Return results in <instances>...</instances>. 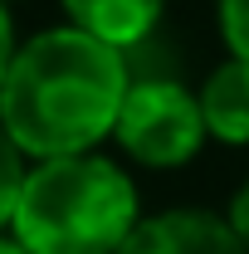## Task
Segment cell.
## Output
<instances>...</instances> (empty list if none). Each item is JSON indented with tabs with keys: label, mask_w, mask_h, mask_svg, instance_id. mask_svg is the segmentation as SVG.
<instances>
[{
	"label": "cell",
	"mask_w": 249,
	"mask_h": 254,
	"mask_svg": "<svg viewBox=\"0 0 249 254\" xmlns=\"http://www.w3.org/2000/svg\"><path fill=\"white\" fill-rule=\"evenodd\" d=\"M132 73L103 39L54 25L15 49L0 78V127L30 161L83 157L113 142Z\"/></svg>",
	"instance_id": "6da1fadb"
},
{
	"label": "cell",
	"mask_w": 249,
	"mask_h": 254,
	"mask_svg": "<svg viewBox=\"0 0 249 254\" xmlns=\"http://www.w3.org/2000/svg\"><path fill=\"white\" fill-rule=\"evenodd\" d=\"M137 220L142 200L123 161L83 152L30 166L10 235L25 254H118Z\"/></svg>",
	"instance_id": "7a4b0ae2"
},
{
	"label": "cell",
	"mask_w": 249,
	"mask_h": 254,
	"mask_svg": "<svg viewBox=\"0 0 249 254\" xmlns=\"http://www.w3.org/2000/svg\"><path fill=\"white\" fill-rule=\"evenodd\" d=\"M113 142L123 147V157H132L137 166H152V171L186 166L210 142L205 118H200V98L176 78H132Z\"/></svg>",
	"instance_id": "3957f363"
},
{
	"label": "cell",
	"mask_w": 249,
	"mask_h": 254,
	"mask_svg": "<svg viewBox=\"0 0 249 254\" xmlns=\"http://www.w3.org/2000/svg\"><path fill=\"white\" fill-rule=\"evenodd\" d=\"M118 254H249L240 235L215 210H161L142 215Z\"/></svg>",
	"instance_id": "277c9868"
},
{
	"label": "cell",
	"mask_w": 249,
	"mask_h": 254,
	"mask_svg": "<svg viewBox=\"0 0 249 254\" xmlns=\"http://www.w3.org/2000/svg\"><path fill=\"white\" fill-rule=\"evenodd\" d=\"M59 5L73 30L103 39L118 54L137 49L161 25V10H166V0H59Z\"/></svg>",
	"instance_id": "5b68a950"
},
{
	"label": "cell",
	"mask_w": 249,
	"mask_h": 254,
	"mask_svg": "<svg viewBox=\"0 0 249 254\" xmlns=\"http://www.w3.org/2000/svg\"><path fill=\"white\" fill-rule=\"evenodd\" d=\"M200 118H205V132L215 142H230V147H245L249 142V64L245 59H225L205 73L200 83Z\"/></svg>",
	"instance_id": "8992f818"
},
{
	"label": "cell",
	"mask_w": 249,
	"mask_h": 254,
	"mask_svg": "<svg viewBox=\"0 0 249 254\" xmlns=\"http://www.w3.org/2000/svg\"><path fill=\"white\" fill-rule=\"evenodd\" d=\"M34 161L20 152V142L0 127V235L15 225V210H20V195H25V181H30Z\"/></svg>",
	"instance_id": "52a82bcc"
},
{
	"label": "cell",
	"mask_w": 249,
	"mask_h": 254,
	"mask_svg": "<svg viewBox=\"0 0 249 254\" xmlns=\"http://www.w3.org/2000/svg\"><path fill=\"white\" fill-rule=\"evenodd\" d=\"M215 25H220L230 59L249 64V0H215Z\"/></svg>",
	"instance_id": "ba28073f"
},
{
	"label": "cell",
	"mask_w": 249,
	"mask_h": 254,
	"mask_svg": "<svg viewBox=\"0 0 249 254\" xmlns=\"http://www.w3.org/2000/svg\"><path fill=\"white\" fill-rule=\"evenodd\" d=\"M225 220H230V230L240 235V245L249 250V181L240 190H235V200H230V210H225Z\"/></svg>",
	"instance_id": "9c48e42d"
},
{
	"label": "cell",
	"mask_w": 249,
	"mask_h": 254,
	"mask_svg": "<svg viewBox=\"0 0 249 254\" xmlns=\"http://www.w3.org/2000/svg\"><path fill=\"white\" fill-rule=\"evenodd\" d=\"M15 49H20V39H15V20H10V5L0 0V78H5V68L15 59Z\"/></svg>",
	"instance_id": "30bf717a"
},
{
	"label": "cell",
	"mask_w": 249,
	"mask_h": 254,
	"mask_svg": "<svg viewBox=\"0 0 249 254\" xmlns=\"http://www.w3.org/2000/svg\"><path fill=\"white\" fill-rule=\"evenodd\" d=\"M0 254H25V250H20V240H15V235H0Z\"/></svg>",
	"instance_id": "8fae6325"
},
{
	"label": "cell",
	"mask_w": 249,
	"mask_h": 254,
	"mask_svg": "<svg viewBox=\"0 0 249 254\" xmlns=\"http://www.w3.org/2000/svg\"><path fill=\"white\" fill-rule=\"evenodd\" d=\"M5 5H15V0H5Z\"/></svg>",
	"instance_id": "7c38bea8"
}]
</instances>
